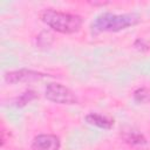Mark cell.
Returning a JSON list of instances; mask_svg holds the SVG:
<instances>
[{"mask_svg": "<svg viewBox=\"0 0 150 150\" xmlns=\"http://www.w3.org/2000/svg\"><path fill=\"white\" fill-rule=\"evenodd\" d=\"M42 21L52 29L63 33L71 34L77 32L82 26V19L79 15L70 13H62L54 9H46L41 15Z\"/></svg>", "mask_w": 150, "mask_h": 150, "instance_id": "6da1fadb", "label": "cell"}, {"mask_svg": "<svg viewBox=\"0 0 150 150\" xmlns=\"http://www.w3.org/2000/svg\"><path fill=\"white\" fill-rule=\"evenodd\" d=\"M138 22V15L136 14H112L103 13L93 22V30L101 32H118L134 26Z\"/></svg>", "mask_w": 150, "mask_h": 150, "instance_id": "7a4b0ae2", "label": "cell"}, {"mask_svg": "<svg viewBox=\"0 0 150 150\" xmlns=\"http://www.w3.org/2000/svg\"><path fill=\"white\" fill-rule=\"evenodd\" d=\"M45 95L49 101L59 103V104L77 103V98L74 95V93L69 88H67L60 83H49L46 87Z\"/></svg>", "mask_w": 150, "mask_h": 150, "instance_id": "3957f363", "label": "cell"}, {"mask_svg": "<svg viewBox=\"0 0 150 150\" xmlns=\"http://www.w3.org/2000/svg\"><path fill=\"white\" fill-rule=\"evenodd\" d=\"M33 150H59L60 138L55 135H39L32 143Z\"/></svg>", "mask_w": 150, "mask_h": 150, "instance_id": "277c9868", "label": "cell"}, {"mask_svg": "<svg viewBox=\"0 0 150 150\" xmlns=\"http://www.w3.org/2000/svg\"><path fill=\"white\" fill-rule=\"evenodd\" d=\"M45 76L46 75L36 73V71L21 69V70H15V71H11V73L6 74L5 79L9 83H18V82H23V81L38 80V79H41V77H45Z\"/></svg>", "mask_w": 150, "mask_h": 150, "instance_id": "5b68a950", "label": "cell"}, {"mask_svg": "<svg viewBox=\"0 0 150 150\" xmlns=\"http://www.w3.org/2000/svg\"><path fill=\"white\" fill-rule=\"evenodd\" d=\"M86 121L91 124V125H95V127H98V128H102V129H110L112 128L114 125V121L105 117V116H102L100 114H89L86 116Z\"/></svg>", "mask_w": 150, "mask_h": 150, "instance_id": "8992f818", "label": "cell"}, {"mask_svg": "<svg viewBox=\"0 0 150 150\" xmlns=\"http://www.w3.org/2000/svg\"><path fill=\"white\" fill-rule=\"evenodd\" d=\"M134 100L137 103H149L150 102V88H139L134 93Z\"/></svg>", "mask_w": 150, "mask_h": 150, "instance_id": "52a82bcc", "label": "cell"}, {"mask_svg": "<svg viewBox=\"0 0 150 150\" xmlns=\"http://www.w3.org/2000/svg\"><path fill=\"white\" fill-rule=\"evenodd\" d=\"M124 138H125V141L128 142V143H130V144H134V145H141V144H144L145 143V138L141 135V134H138V132H136V131H131V132H129L127 136H124Z\"/></svg>", "mask_w": 150, "mask_h": 150, "instance_id": "ba28073f", "label": "cell"}, {"mask_svg": "<svg viewBox=\"0 0 150 150\" xmlns=\"http://www.w3.org/2000/svg\"><path fill=\"white\" fill-rule=\"evenodd\" d=\"M35 97V95H34V93L33 91H29V93H26V94H23L19 100H18V102H20L21 103V105H23V104H26V103H28L32 98H34Z\"/></svg>", "mask_w": 150, "mask_h": 150, "instance_id": "9c48e42d", "label": "cell"}]
</instances>
